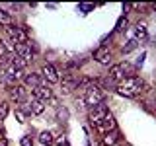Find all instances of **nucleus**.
Instances as JSON below:
<instances>
[{
  "label": "nucleus",
  "instance_id": "nucleus-1",
  "mask_svg": "<svg viewBox=\"0 0 156 146\" xmlns=\"http://www.w3.org/2000/svg\"><path fill=\"white\" fill-rule=\"evenodd\" d=\"M144 82L139 76H131V78H123L117 84V94L125 96V97H136L140 96V92H144Z\"/></svg>",
  "mask_w": 156,
  "mask_h": 146
},
{
  "label": "nucleus",
  "instance_id": "nucleus-2",
  "mask_svg": "<svg viewBox=\"0 0 156 146\" xmlns=\"http://www.w3.org/2000/svg\"><path fill=\"white\" fill-rule=\"evenodd\" d=\"M105 101V96H104V92H101V88L100 86H90L86 90V96H84V103L90 107V109H94L96 105H100V103H104Z\"/></svg>",
  "mask_w": 156,
  "mask_h": 146
},
{
  "label": "nucleus",
  "instance_id": "nucleus-3",
  "mask_svg": "<svg viewBox=\"0 0 156 146\" xmlns=\"http://www.w3.org/2000/svg\"><path fill=\"white\" fill-rule=\"evenodd\" d=\"M6 33H8V37L12 39L16 45H27V43H29L26 26H23V27H18V26H14V23H12V26L6 27Z\"/></svg>",
  "mask_w": 156,
  "mask_h": 146
},
{
  "label": "nucleus",
  "instance_id": "nucleus-4",
  "mask_svg": "<svg viewBox=\"0 0 156 146\" xmlns=\"http://www.w3.org/2000/svg\"><path fill=\"white\" fill-rule=\"evenodd\" d=\"M107 107H105V103H100V105H96L94 109L90 111V123L92 125H96V127H100L101 125V121L107 117Z\"/></svg>",
  "mask_w": 156,
  "mask_h": 146
},
{
  "label": "nucleus",
  "instance_id": "nucleus-5",
  "mask_svg": "<svg viewBox=\"0 0 156 146\" xmlns=\"http://www.w3.org/2000/svg\"><path fill=\"white\" fill-rule=\"evenodd\" d=\"M33 97L45 103V101H49V99L53 97V90H51L47 84H39L37 88H33Z\"/></svg>",
  "mask_w": 156,
  "mask_h": 146
},
{
  "label": "nucleus",
  "instance_id": "nucleus-6",
  "mask_svg": "<svg viewBox=\"0 0 156 146\" xmlns=\"http://www.w3.org/2000/svg\"><path fill=\"white\" fill-rule=\"evenodd\" d=\"M41 76L45 78L47 82H51V84H57L61 78H58V72L55 70V66L53 64H43V68H41Z\"/></svg>",
  "mask_w": 156,
  "mask_h": 146
},
{
  "label": "nucleus",
  "instance_id": "nucleus-7",
  "mask_svg": "<svg viewBox=\"0 0 156 146\" xmlns=\"http://www.w3.org/2000/svg\"><path fill=\"white\" fill-rule=\"evenodd\" d=\"M16 55L20 58H23L26 62L33 61V47H31V43H27V45H16Z\"/></svg>",
  "mask_w": 156,
  "mask_h": 146
},
{
  "label": "nucleus",
  "instance_id": "nucleus-8",
  "mask_svg": "<svg viewBox=\"0 0 156 146\" xmlns=\"http://www.w3.org/2000/svg\"><path fill=\"white\" fill-rule=\"evenodd\" d=\"M98 130H100V133H104V134L105 133H113V130H115V117L111 115V113H107V117L101 121V125L98 127Z\"/></svg>",
  "mask_w": 156,
  "mask_h": 146
},
{
  "label": "nucleus",
  "instance_id": "nucleus-9",
  "mask_svg": "<svg viewBox=\"0 0 156 146\" xmlns=\"http://www.w3.org/2000/svg\"><path fill=\"white\" fill-rule=\"evenodd\" d=\"M78 86V80L72 74H66L65 78H62V82H61V88H62V94H70L72 90Z\"/></svg>",
  "mask_w": 156,
  "mask_h": 146
},
{
  "label": "nucleus",
  "instance_id": "nucleus-10",
  "mask_svg": "<svg viewBox=\"0 0 156 146\" xmlns=\"http://www.w3.org/2000/svg\"><path fill=\"white\" fill-rule=\"evenodd\" d=\"M94 58H96L98 62H101V64H107V62H109V49H107L105 45H101L94 53Z\"/></svg>",
  "mask_w": 156,
  "mask_h": 146
},
{
  "label": "nucleus",
  "instance_id": "nucleus-11",
  "mask_svg": "<svg viewBox=\"0 0 156 146\" xmlns=\"http://www.w3.org/2000/svg\"><path fill=\"white\" fill-rule=\"evenodd\" d=\"M10 96H12V99H16V101H26V88L23 86H14V88H10Z\"/></svg>",
  "mask_w": 156,
  "mask_h": 146
},
{
  "label": "nucleus",
  "instance_id": "nucleus-12",
  "mask_svg": "<svg viewBox=\"0 0 156 146\" xmlns=\"http://www.w3.org/2000/svg\"><path fill=\"white\" fill-rule=\"evenodd\" d=\"M123 78H125V74H123V70H121L119 64H115V66L109 68V80L111 82H121Z\"/></svg>",
  "mask_w": 156,
  "mask_h": 146
},
{
  "label": "nucleus",
  "instance_id": "nucleus-13",
  "mask_svg": "<svg viewBox=\"0 0 156 146\" xmlns=\"http://www.w3.org/2000/svg\"><path fill=\"white\" fill-rule=\"evenodd\" d=\"M39 142L43 146H51L55 142V136H53L51 130H41V133H39Z\"/></svg>",
  "mask_w": 156,
  "mask_h": 146
},
{
  "label": "nucleus",
  "instance_id": "nucleus-14",
  "mask_svg": "<svg viewBox=\"0 0 156 146\" xmlns=\"http://www.w3.org/2000/svg\"><path fill=\"white\" fill-rule=\"evenodd\" d=\"M23 82H26V86H29L33 90V88H37L39 84H41V78H39V74H26V78H23Z\"/></svg>",
  "mask_w": 156,
  "mask_h": 146
},
{
  "label": "nucleus",
  "instance_id": "nucleus-15",
  "mask_svg": "<svg viewBox=\"0 0 156 146\" xmlns=\"http://www.w3.org/2000/svg\"><path fill=\"white\" fill-rule=\"evenodd\" d=\"M12 61V55H10V49L4 45V43H0V64H8V62Z\"/></svg>",
  "mask_w": 156,
  "mask_h": 146
},
{
  "label": "nucleus",
  "instance_id": "nucleus-16",
  "mask_svg": "<svg viewBox=\"0 0 156 146\" xmlns=\"http://www.w3.org/2000/svg\"><path fill=\"white\" fill-rule=\"evenodd\" d=\"M29 107H31V115H41L43 111H45V103L39 99H33L31 103H29Z\"/></svg>",
  "mask_w": 156,
  "mask_h": 146
},
{
  "label": "nucleus",
  "instance_id": "nucleus-17",
  "mask_svg": "<svg viewBox=\"0 0 156 146\" xmlns=\"http://www.w3.org/2000/svg\"><path fill=\"white\" fill-rule=\"evenodd\" d=\"M121 70H123V74L125 78H131V76H135L136 74V66L135 64H129V62H121Z\"/></svg>",
  "mask_w": 156,
  "mask_h": 146
},
{
  "label": "nucleus",
  "instance_id": "nucleus-18",
  "mask_svg": "<svg viewBox=\"0 0 156 146\" xmlns=\"http://www.w3.org/2000/svg\"><path fill=\"white\" fill-rule=\"evenodd\" d=\"M117 142H119V134H117L115 130L113 133H105V136H104V144L105 146H113Z\"/></svg>",
  "mask_w": 156,
  "mask_h": 146
},
{
  "label": "nucleus",
  "instance_id": "nucleus-19",
  "mask_svg": "<svg viewBox=\"0 0 156 146\" xmlns=\"http://www.w3.org/2000/svg\"><path fill=\"white\" fill-rule=\"evenodd\" d=\"M10 66H14L16 70H23V68L27 66V62L23 61V58H20V57L16 55V57H12V61H10Z\"/></svg>",
  "mask_w": 156,
  "mask_h": 146
},
{
  "label": "nucleus",
  "instance_id": "nucleus-20",
  "mask_svg": "<svg viewBox=\"0 0 156 146\" xmlns=\"http://www.w3.org/2000/svg\"><path fill=\"white\" fill-rule=\"evenodd\" d=\"M0 26H4V27L12 26V16H10V12H6V10H2V8H0Z\"/></svg>",
  "mask_w": 156,
  "mask_h": 146
},
{
  "label": "nucleus",
  "instance_id": "nucleus-21",
  "mask_svg": "<svg viewBox=\"0 0 156 146\" xmlns=\"http://www.w3.org/2000/svg\"><path fill=\"white\" fill-rule=\"evenodd\" d=\"M135 35H136V39H140V41H144V39L148 37V31H146L144 23H139V26L135 27Z\"/></svg>",
  "mask_w": 156,
  "mask_h": 146
},
{
  "label": "nucleus",
  "instance_id": "nucleus-22",
  "mask_svg": "<svg viewBox=\"0 0 156 146\" xmlns=\"http://www.w3.org/2000/svg\"><path fill=\"white\" fill-rule=\"evenodd\" d=\"M57 119L61 121V123H66L68 121V111L65 109V107H58L57 109Z\"/></svg>",
  "mask_w": 156,
  "mask_h": 146
},
{
  "label": "nucleus",
  "instance_id": "nucleus-23",
  "mask_svg": "<svg viewBox=\"0 0 156 146\" xmlns=\"http://www.w3.org/2000/svg\"><path fill=\"white\" fill-rule=\"evenodd\" d=\"M6 115H8V103H0V121H4L6 119Z\"/></svg>",
  "mask_w": 156,
  "mask_h": 146
},
{
  "label": "nucleus",
  "instance_id": "nucleus-24",
  "mask_svg": "<svg viewBox=\"0 0 156 146\" xmlns=\"http://www.w3.org/2000/svg\"><path fill=\"white\" fill-rule=\"evenodd\" d=\"M78 10H80V12H90V10H94V4H78Z\"/></svg>",
  "mask_w": 156,
  "mask_h": 146
},
{
  "label": "nucleus",
  "instance_id": "nucleus-25",
  "mask_svg": "<svg viewBox=\"0 0 156 146\" xmlns=\"http://www.w3.org/2000/svg\"><path fill=\"white\" fill-rule=\"evenodd\" d=\"M20 144H22V146H33V140H31V136H22Z\"/></svg>",
  "mask_w": 156,
  "mask_h": 146
},
{
  "label": "nucleus",
  "instance_id": "nucleus-26",
  "mask_svg": "<svg viewBox=\"0 0 156 146\" xmlns=\"http://www.w3.org/2000/svg\"><path fill=\"white\" fill-rule=\"evenodd\" d=\"M53 144H57V146H66L68 142H66V138H65V136H57V138H55V142H53Z\"/></svg>",
  "mask_w": 156,
  "mask_h": 146
},
{
  "label": "nucleus",
  "instance_id": "nucleus-27",
  "mask_svg": "<svg viewBox=\"0 0 156 146\" xmlns=\"http://www.w3.org/2000/svg\"><path fill=\"white\" fill-rule=\"evenodd\" d=\"M26 113H23V111H20V109H16V119L20 121V123H26Z\"/></svg>",
  "mask_w": 156,
  "mask_h": 146
},
{
  "label": "nucleus",
  "instance_id": "nucleus-28",
  "mask_svg": "<svg viewBox=\"0 0 156 146\" xmlns=\"http://www.w3.org/2000/svg\"><path fill=\"white\" fill-rule=\"evenodd\" d=\"M135 47H136V41L133 39V41H129V45H127V47H123V53H131Z\"/></svg>",
  "mask_w": 156,
  "mask_h": 146
},
{
  "label": "nucleus",
  "instance_id": "nucleus-29",
  "mask_svg": "<svg viewBox=\"0 0 156 146\" xmlns=\"http://www.w3.org/2000/svg\"><path fill=\"white\" fill-rule=\"evenodd\" d=\"M127 27V18H121L119 22H117V31H121V29Z\"/></svg>",
  "mask_w": 156,
  "mask_h": 146
},
{
  "label": "nucleus",
  "instance_id": "nucleus-30",
  "mask_svg": "<svg viewBox=\"0 0 156 146\" xmlns=\"http://www.w3.org/2000/svg\"><path fill=\"white\" fill-rule=\"evenodd\" d=\"M0 146H8V140H6V136H2V134H0Z\"/></svg>",
  "mask_w": 156,
  "mask_h": 146
},
{
  "label": "nucleus",
  "instance_id": "nucleus-31",
  "mask_svg": "<svg viewBox=\"0 0 156 146\" xmlns=\"http://www.w3.org/2000/svg\"><path fill=\"white\" fill-rule=\"evenodd\" d=\"M131 8H133V4H123V12H125V14H127V12H129V10H131Z\"/></svg>",
  "mask_w": 156,
  "mask_h": 146
},
{
  "label": "nucleus",
  "instance_id": "nucleus-32",
  "mask_svg": "<svg viewBox=\"0 0 156 146\" xmlns=\"http://www.w3.org/2000/svg\"><path fill=\"white\" fill-rule=\"evenodd\" d=\"M152 8H154V12H156V4H154V6H152Z\"/></svg>",
  "mask_w": 156,
  "mask_h": 146
}]
</instances>
